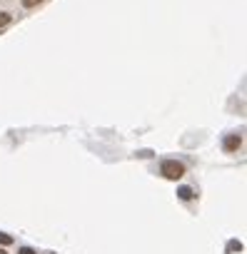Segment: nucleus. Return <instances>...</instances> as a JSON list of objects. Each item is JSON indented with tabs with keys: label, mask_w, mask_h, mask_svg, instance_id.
Segmentation results:
<instances>
[{
	"label": "nucleus",
	"mask_w": 247,
	"mask_h": 254,
	"mask_svg": "<svg viewBox=\"0 0 247 254\" xmlns=\"http://www.w3.org/2000/svg\"><path fill=\"white\" fill-rule=\"evenodd\" d=\"M40 3H45V0H23L25 8H35V5H40Z\"/></svg>",
	"instance_id": "obj_4"
},
{
	"label": "nucleus",
	"mask_w": 247,
	"mask_h": 254,
	"mask_svg": "<svg viewBox=\"0 0 247 254\" xmlns=\"http://www.w3.org/2000/svg\"><path fill=\"white\" fill-rule=\"evenodd\" d=\"M177 194H180V197H182V199H192V197H195V194H192V190H190V187H182V190H180V192H177Z\"/></svg>",
	"instance_id": "obj_3"
},
{
	"label": "nucleus",
	"mask_w": 247,
	"mask_h": 254,
	"mask_svg": "<svg viewBox=\"0 0 247 254\" xmlns=\"http://www.w3.org/2000/svg\"><path fill=\"white\" fill-rule=\"evenodd\" d=\"M160 175L167 177V180H180V177L185 175V165L177 162V160H165V162L160 165Z\"/></svg>",
	"instance_id": "obj_1"
},
{
	"label": "nucleus",
	"mask_w": 247,
	"mask_h": 254,
	"mask_svg": "<svg viewBox=\"0 0 247 254\" xmlns=\"http://www.w3.org/2000/svg\"><path fill=\"white\" fill-rule=\"evenodd\" d=\"M18 254H38L35 249H30V247H20V252Z\"/></svg>",
	"instance_id": "obj_7"
},
{
	"label": "nucleus",
	"mask_w": 247,
	"mask_h": 254,
	"mask_svg": "<svg viewBox=\"0 0 247 254\" xmlns=\"http://www.w3.org/2000/svg\"><path fill=\"white\" fill-rule=\"evenodd\" d=\"M0 254H5V252H3V249H0Z\"/></svg>",
	"instance_id": "obj_8"
},
{
	"label": "nucleus",
	"mask_w": 247,
	"mask_h": 254,
	"mask_svg": "<svg viewBox=\"0 0 247 254\" xmlns=\"http://www.w3.org/2000/svg\"><path fill=\"white\" fill-rule=\"evenodd\" d=\"M8 23H10V15L8 13H0V28H5Z\"/></svg>",
	"instance_id": "obj_5"
},
{
	"label": "nucleus",
	"mask_w": 247,
	"mask_h": 254,
	"mask_svg": "<svg viewBox=\"0 0 247 254\" xmlns=\"http://www.w3.org/2000/svg\"><path fill=\"white\" fill-rule=\"evenodd\" d=\"M0 244H13V237H10V234H3V232H0Z\"/></svg>",
	"instance_id": "obj_6"
},
{
	"label": "nucleus",
	"mask_w": 247,
	"mask_h": 254,
	"mask_svg": "<svg viewBox=\"0 0 247 254\" xmlns=\"http://www.w3.org/2000/svg\"><path fill=\"white\" fill-rule=\"evenodd\" d=\"M222 147H225V152H237V150L242 147V135H237V132L227 135V137L222 140Z\"/></svg>",
	"instance_id": "obj_2"
}]
</instances>
